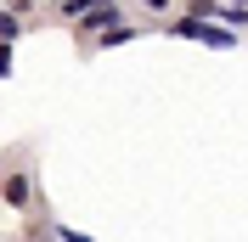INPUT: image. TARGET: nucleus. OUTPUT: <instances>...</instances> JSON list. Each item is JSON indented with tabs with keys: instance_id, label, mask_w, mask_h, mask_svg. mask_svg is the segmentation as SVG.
<instances>
[{
	"instance_id": "f257e3e1",
	"label": "nucleus",
	"mask_w": 248,
	"mask_h": 242,
	"mask_svg": "<svg viewBox=\"0 0 248 242\" xmlns=\"http://www.w3.org/2000/svg\"><path fill=\"white\" fill-rule=\"evenodd\" d=\"M175 34L203 40V45H232V34H226V29H203V23H175Z\"/></svg>"
},
{
	"instance_id": "f03ea898",
	"label": "nucleus",
	"mask_w": 248,
	"mask_h": 242,
	"mask_svg": "<svg viewBox=\"0 0 248 242\" xmlns=\"http://www.w3.org/2000/svg\"><path fill=\"white\" fill-rule=\"evenodd\" d=\"M17 29H23V23H17V17H12V12H0V34H6V40H12V34H17Z\"/></svg>"
},
{
	"instance_id": "7ed1b4c3",
	"label": "nucleus",
	"mask_w": 248,
	"mask_h": 242,
	"mask_svg": "<svg viewBox=\"0 0 248 242\" xmlns=\"http://www.w3.org/2000/svg\"><path fill=\"white\" fill-rule=\"evenodd\" d=\"M62 242H91V237H79V231H62Z\"/></svg>"
}]
</instances>
